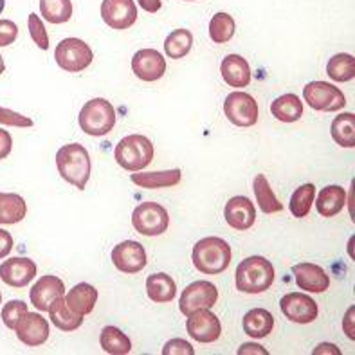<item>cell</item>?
<instances>
[{
    "label": "cell",
    "mask_w": 355,
    "mask_h": 355,
    "mask_svg": "<svg viewBox=\"0 0 355 355\" xmlns=\"http://www.w3.org/2000/svg\"><path fill=\"white\" fill-rule=\"evenodd\" d=\"M56 168L65 182L83 191L90 179V170H92L89 152L80 143L65 144L56 152Z\"/></svg>",
    "instance_id": "cell-1"
},
{
    "label": "cell",
    "mask_w": 355,
    "mask_h": 355,
    "mask_svg": "<svg viewBox=\"0 0 355 355\" xmlns=\"http://www.w3.org/2000/svg\"><path fill=\"white\" fill-rule=\"evenodd\" d=\"M231 245L218 236H206L195 243L191 260L198 272L202 275H220L231 263Z\"/></svg>",
    "instance_id": "cell-2"
},
{
    "label": "cell",
    "mask_w": 355,
    "mask_h": 355,
    "mask_svg": "<svg viewBox=\"0 0 355 355\" xmlns=\"http://www.w3.org/2000/svg\"><path fill=\"white\" fill-rule=\"evenodd\" d=\"M234 282L236 288L243 294L266 293L275 282V267L267 258L249 257L236 267Z\"/></svg>",
    "instance_id": "cell-3"
},
{
    "label": "cell",
    "mask_w": 355,
    "mask_h": 355,
    "mask_svg": "<svg viewBox=\"0 0 355 355\" xmlns=\"http://www.w3.org/2000/svg\"><path fill=\"white\" fill-rule=\"evenodd\" d=\"M153 155H155L153 143L146 135L141 134L126 135L116 144L114 150V159L126 171H141L148 168L150 162L153 161Z\"/></svg>",
    "instance_id": "cell-4"
},
{
    "label": "cell",
    "mask_w": 355,
    "mask_h": 355,
    "mask_svg": "<svg viewBox=\"0 0 355 355\" xmlns=\"http://www.w3.org/2000/svg\"><path fill=\"white\" fill-rule=\"evenodd\" d=\"M78 123L87 135L103 137L108 132H112L114 125H116V110L107 99L94 98L81 107Z\"/></svg>",
    "instance_id": "cell-5"
},
{
    "label": "cell",
    "mask_w": 355,
    "mask_h": 355,
    "mask_svg": "<svg viewBox=\"0 0 355 355\" xmlns=\"http://www.w3.org/2000/svg\"><path fill=\"white\" fill-rule=\"evenodd\" d=\"M303 99L309 107L320 112H338L347 105L343 90L329 81H311L303 89Z\"/></svg>",
    "instance_id": "cell-6"
},
{
    "label": "cell",
    "mask_w": 355,
    "mask_h": 355,
    "mask_svg": "<svg viewBox=\"0 0 355 355\" xmlns=\"http://www.w3.org/2000/svg\"><path fill=\"white\" fill-rule=\"evenodd\" d=\"M54 60L63 71L81 72L92 63L94 53H92L87 42L80 40V38H65V40L56 45Z\"/></svg>",
    "instance_id": "cell-7"
},
{
    "label": "cell",
    "mask_w": 355,
    "mask_h": 355,
    "mask_svg": "<svg viewBox=\"0 0 355 355\" xmlns=\"http://www.w3.org/2000/svg\"><path fill=\"white\" fill-rule=\"evenodd\" d=\"M132 225L137 233L144 236H159L166 233L170 225V215L161 204L143 202L132 213Z\"/></svg>",
    "instance_id": "cell-8"
},
{
    "label": "cell",
    "mask_w": 355,
    "mask_h": 355,
    "mask_svg": "<svg viewBox=\"0 0 355 355\" xmlns=\"http://www.w3.org/2000/svg\"><path fill=\"white\" fill-rule=\"evenodd\" d=\"M224 114L234 126H254L258 121V103L248 92H231L224 101Z\"/></svg>",
    "instance_id": "cell-9"
},
{
    "label": "cell",
    "mask_w": 355,
    "mask_h": 355,
    "mask_svg": "<svg viewBox=\"0 0 355 355\" xmlns=\"http://www.w3.org/2000/svg\"><path fill=\"white\" fill-rule=\"evenodd\" d=\"M218 300V288L206 279H198L189 284L188 287L180 294L179 309L180 312L188 318L191 312L198 311V309H211Z\"/></svg>",
    "instance_id": "cell-10"
},
{
    "label": "cell",
    "mask_w": 355,
    "mask_h": 355,
    "mask_svg": "<svg viewBox=\"0 0 355 355\" xmlns=\"http://www.w3.org/2000/svg\"><path fill=\"white\" fill-rule=\"evenodd\" d=\"M186 330H188L189 338L207 345V343L218 341L222 334V324L220 320L209 309H198L188 315Z\"/></svg>",
    "instance_id": "cell-11"
},
{
    "label": "cell",
    "mask_w": 355,
    "mask_h": 355,
    "mask_svg": "<svg viewBox=\"0 0 355 355\" xmlns=\"http://www.w3.org/2000/svg\"><path fill=\"white\" fill-rule=\"evenodd\" d=\"M279 309H282V314L288 321H293V323L297 324L312 323V321H315L318 314H320L318 303L309 294L302 293L285 294L279 300Z\"/></svg>",
    "instance_id": "cell-12"
},
{
    "label": "cell",
    "mask_w": 355,
    "mask_h": 355,
    "mask_svg": "<svg viewBox=\"0 0 355 355\" xmlns=\"http://www.w3.org/2000/svg\"><path fill=\"white\" fill-rule=\"evenodd\" d=\"M112 263L125 275H137L146 267V251L139 242L125 240L112 249Z\"/></svg>",
    "instance_id": "cell-13"
},
{
    "label": "cell",
    "mask_w": 355,
    "mask_h": 355,
    "mask_svg": "<svg viewBox=\"0 0 355 355\" xmlns=\"http://www.w3.org/2000/svg\"><path fill=\"white\" fill-rule=\"evenodd\" d=\"M18 341L24 343L26 347H40L49 339V323L45 320L40 312H29L18 320L17 327H15Z\"/></svg>",
    "instance_id": "cell-14"
},
{
    "label": "cell",
    "mask_w": 355,
    "mask_h": 355,
    "mask_svg": "<svg viewBox=\"0 0 355 355\" xmlns=\"http://www.w3.org/2000/svg\"><path fill=\"white\" fill-rule=\"evenodd\" d=\"M101 18L108 27L125 31L137 20V6L134 0H103Z\"/></svg>",
    "instance_id": "cell-15"
},
{
    "label": "cell",
    "mask_w": 355,
    "mask_h": 355,
    "mask_svg": "<svg viewBox=\"0 0 355 355\" xmlns=\"http://www.w3.org/2000/svg\"><path fill=\"white\" fill-rule=\"evenodd\" d=\"M224 218L230 227L236 231L251 230L257 222V207L251 202V198L236 195L230 198L224 207Z\"/></svg>",
    "instance_id": "cell-16"
},
{
    "label": "cell",
    "mask_w": 355,
    "mask_h": 355,
    "mask_svg": "<svg viewBox=\"0 0 355 355\" xmlns=\"http://www.w3.org/2000/svg\"><path fill=\"white\" fill-rule=\"evenodd\" d=\"M132 71L139 80L157 81L166 72V60L159 51L141 49L132 58Z\"/></svg>",
    "instance_id": "cell-17"
},
{
    "label": "cell",
    "mask_w": 355,
    "mask_h": 355,
    "mask_svg": "<svg viewBox=\"0 0 355 355\" xmlns=\"http://www.w3.org/2000/svg\"><path fill=\"white\" fill-rule=\"evenodd\" d=\"M36 276V263L31 258H9L0 266V279L15 288H24Z\"/></svg>",
    "instance_id": "cell-18"
},
{
    "label": "cell",
    "mask_w": 355,
    "mask_h": 355,
    "mask_svg": "<svg viewBox=\"0 0 355 355\" xmlns=\"http://www.w3.org/2000/svg\"><path fill=\"white\" fill-rule=\"evenodd\" d=\"M65 294V285L60 278L56 276H42L33 288L29 291V300H31V305L35 306L36 311L47 312L49 306L53 305L58 297H62Z\"/></svg>",
    "instance_id": "cell-19"
},
{
    "label": "cell",
    "mask_w": 355,
    "mask_h": 355,
    "mask_svg": "<svg viewBox=\"0 0 355 355\" xmlns=\"http://www.w3.org/2000/svg\"><path fill=\"white\" fill-rule=\"evenodd\" d=\"M293 275L297 287L306 293L321 294L329 291L330 287V276L324 272L323 267L315 266V263H309V261L297 263L293 267Z\"/></svg>",
    "instance_id": "cell-20"
},
{
    "label": "cell",
    "mask_w": 355,
    "mask_h": 355,
    "mask_svg": "<svg viewBox=\"0 0 355 355\" xmlns=\"http://www.w3.org/2000/svg\"><path fill=\"white\" fill-rule=\"evenodd\" d=\"M220 74L225 83L233 89H243L251 83V67L248 60L240 54H227L222 60Z\"/></svg>",
    "instance_id": "cell-21"
},
{
    "label": "cell",
    "mask_w": 355,
    "mask_h": 355,
    "mask_svg": "<svg viewBox=\"0 0 355 355\" xmlns=\"http://www.w3.org/2000/svg\"><path fill=\"white\" fill-rule=\"evenodd\" d=\"M132 182L143 189H161V188H173L182 179V171L179 168L166 171H134L130 175Z\"/></svg>",
    "instance_id": "cell-22"
},
{
    "label": "cell",
    "mask_w": 355,
    "mask_h": 355,
    "mask_svg": "<svg viewBox=\"0 0 355 355\" xmlns=\"http://www.w3.org/2000/svg\"><path fill=\"white\" fill-rule=\"evenodd\" d=\"M65 303L74 314L87 315L94 311L98 303V291L90 284H78L69 291L65 296Z\"/></svg>",
    "instance_id": "cell-23"
},
{
    "label": "cell",
    "mask_w": 355,
    "mask_h": 355,
    "mask_svg": "<svg viewBox=\"0 0 355 355\" xmlns=\"http://www.w3.org/2000/svg\"><path fill=\"white\" fill-rule=\"evenodd\" d=\"M347 206V191L341 186H327L320 191L315 200V209L324 218H332L339 215Z\"/></svg>",
    "instance_id": "cell-24"
},
{
    "label": "cell",
    "mask_w": 355,
    "mask_h": 355,
    "mask_svg": "<svg viewBox=\"0 0 355 355\" xmlns=\"http://www.w3.org/2000/svg\"><path fill=\"white\" fill-rule=\"evenodd\" d=\"M243 332L249 338L263 339L275 329V318L266 309H251L243 315Z\"/></svg>",
    "instance_id": "cell-25"
},
{
    "label": "cell",
    "mask_w": 355,
    "mask_h": 355,
    "mask_svg": "<svg viewBox=\"0 0 355 355\" xmlns=\"http://www.w3.org/2000/svg\"><path fill=\"white\" fill-rule=\"evenodd\" d=\"M146 294L153 303H170L177 296L175 279L166 272H157L146 278Z\"/></svg>",
    "instance_id": "cell-26"
},
{
    "label": "cell",
    "mask_w": 355,
    "mask_h": 355,
    "mask_svg": "<svg viewBox=\"0 0 355 355\" xmlns=\"http://www.w3.org/2000/svg\"><path fill=\"white\" fill-rule=\"evenodd\" d=\"M49 320L51 323L62 332H74L83 323V315H78L71 311L65 303V297H58L53 305L49 306Z\"/></svg>",
    "instance_id": "cell-27"
},
{
    "label": "cell",
    "mask_w": 355,
    "mask_h": 355,
    "mask_svg": "<svg viewBox=\"0 0 355 355\" xmlns=\"http://www.w3.org/2000/svg\"><path fill=\"white\" fill-rule=\"evenodd\" d=\"M27 215V204L20 195L0 191V224L11 225L22 222Z\"/></svg>",
    "instance_id": "cell-28"
},
{
    "label": "cell",
    "mask_w": 355,
    "mask_h": 355,
    "mask_svg": "<svg viewBox=\"0 0 355 355\" xmlns=\"http://www.w3.org/2000/svg\"><path fill=\"white\" fill-rule=\"evenodd\" d=\"M270 112L282 123H296L303 116V103L300 96L284 94L270 103Z\"/></svg>",
    "instance_id": "cell-29"
},
{
    "label": "cell",
    "mask_w": 355,
    "mask_h": 355,
    "mask_svg": "<svg viewBox=\"0 0 355 355\" xmlns=\"http://www.w3.org/2000/svg\"><path fill=\"white\" fill-rule=\"evenodd\" d=\"M252 191L257 195V202L260 206V209L267 215H272V213H279L284 209V204L279 202L278 197L275 195L272 188H270L269 180L263 173H258L252 180Z\"/></svg>",
    "instance_id": "cell-30"
},
{
    "label": "cell",
    "mask_w": 355,
    "mask_h": 355,
    "mask_svg": "<svg viewBox=\"0 0 355 355\" xmlns=\"http://www.w3.org/2000/svg\"><path fill=\"white\" fill-rule=\"evenodd\" d=\"M332 139L343 148H354L355 146V116L352 112L339 114L330 126Z\"/></svg>",
    "instance_id": "cell-31"
},
{
    "label": "cell",
    "mask_w": 355,
    "mask_h": 355,
    "mask_svg": "<svg viewBox=\"0 0 355 355\" xmlns=\"http://www.w3.org/2000/svg\"><path fill=\"white\" fill-rule=\"evenodd\" d=\"M99 345L110 355H126L132 352L130 339L117 327H105L99 334Z\"/></svg>",
    "instance_id": "cell-32"
},
{
    "label": "cell",
    "mask_w": 355,
    "mask_h": 355,
    "mask_svg": "<svg viewBox=\"0 0 355 355\" xmlns=\"http://www.w3.org/2000/svg\"><path fill=\"white\" fill-rule=\"evenodd\" d=\"M191 47H193V35L188 29H175L164 40V53L170 56V60L184 58Z\"/></svg>",
    "instance_id": "cell-33"
},
{
    "label": "cell",
    "mask_w": 355,
    "mask_h": 355,
    "mask_svg": "<svg viewBox=\"0 0 355 355\" xmlns=\"http://www.w3.org/2000/svg\"><path fill=\"white\" fill-rule=\"evenodd\" d=\"M327 74L330 80L339 81V83L352 81L355 76V58L347 53L336 54L327 63Z\"/></svg>",
    "instance_id": "cell-34"
},
{
    "label": "cell",
    "mask_w": 355,
    "mask_h": 355,
    "mask_svg": "<svg viewBox=\"0 0 355 355\" xmlns=\"http://www.w3.org/2000/svg\"><path fill=\"white\" fill-rule=\"evenodd\" d=\"M40 15L51 24H65L72 17L71 0H40Z\"/></svg>",
    "instance_id": "cell-35"
},
{
    "label": "cell",
    "mask_w": 355,
    "mask_h": 355,
    "mask_svg": "<svg viewBox=\"0 0 355 355\" xmlns=\"http://www.w3.org/2000/svg\"><path fill=\"white\" fill-rule=\"evenodd\" d=\"M315 197V186L314 184H303L296 189L291 197L288 209L296 218H305L312 209Z\"/></svg>",
    "instance_id": "cell-36"
},
{
    "label": "cell",
    "mask_w": 355,
    "mask_h": 355,
    "mask_svg": "<svg viewBox=\"0 0 355 355\" xmlns=\"http://www.w3.org/2000/svg\"><path fill=\"white\" fill-rule=\"evenodd\" d=\"M234 35V20L227 13H216L209 22V38L215 44H227Z\"/></svg>",
    "instance_id": "cell-37"
},
{
    "label": "cell",
    "mask_w": 355,
    "mask_h": 355,
    "mask_svg": "<svg viewBox=\"0 0 355 355\" xmlns=\"http://www.w3.org/2000/svg\"><path fill=\"white\" fill-rule=\"evenodd\" d=\"M26 312L27 305L22 300H11V302L6 303L4 309H2V321H4V324L9 330H15L18 320H20Z\"/></svg>",
    "instance_id": "cell-38"
},
{
    "label": "cell",
    "mask_w": 355,
    "mask_h": 355,
    "mask_svg": "<svg viewBox=\"0 0 355 355\" xmlns=\"http://www.w3.org/2000/svg\"><path fill=\"white\" fill-rule=\"evenodd\" d=\"M27 26H29V35H31L33 42H35L42 51L49 49V36H47V31H45V26L40 20V17L36 13L29 15Z\"/></svg>",
    "instance_id": "cell-39"
},
{
    "label": "cell",
    "mask_w": 355,
    "mask_h": 355,
    "mask_svg": "<svg viewBox=\"0 0 355 355\" xmlns=\"http://www.w3.org/2000/svg\"><path fill=\"white\" fill-rule=\"evenodd\" d=\"M0 125L17 126V128H26V126H33L31 117H26L22 114L13 112L11 108L0 107Z\"/></svg>",
    "instance_id": "cell-40"
},
{
    "label": "cell",
    "mask_w": 355,
    "mask_h": 355,
    "mask_svg": "<svg viewBox=\"0 0 355 355\" xmlns=\"http://www.w3.org/2000/svg\"><path fill=\"white\" fill-rule=\"evenodd\" d=\"M162 355H195V350L184 339H171L162 348Z\"/></svg>",
    "instance_id": "cell-41"
},
{
    "label": "cell",
    "mask_w": 355,
    "mask_h": 355,
    "mask_svg": "<svg viewBox=\"0 0 355 355\" xmlns=\"http://www.w3.org/2000/svg\"><path fill=\"white\" fill-rule=\"evenodd\" d=\"M18 36V26L11 20H6L2 18L0 20V47H8V45L13 44Z\"/></svg>",
    "instance_id": "cell-42"
},
{
    "label": "cell",
    "mask_w": 355,
    "mask_h": 355,
    "mask_svg": "<svg viewBox=\"0 0 355 355\" xmlns=\"http://www.w3.org/2000/svg\"><path fill=\"white\" fill-rule=\"evenodd\" d=\"M13 148V139H11V134L4 128H0V161L6 159L11 153Z\"/></svg>",
    "instance_id": "cell-43"
},
{
    "label": "cell",
    "mask_w": 355,
    "mask_h": 355,
    "mask_svg": "<svg viewBox=\"0 0 355 355\" xmlns=\"http://www.w3.org/2000/svg\"><path fill=\"white\" fill-rule=\"evenodd\" d=\"M13 249V236L6 230H0V260H4Z\"/></svg>",
    "instance_id": "cell-44"
},
{
    "label": "cell",
    "mask_w": 355,
    "mask_h": 355,
    "mask_svg": "<svg viewBox=\"0 0 355 355\" xmlns=\"http://www.w3.org/2000/svg\"><path fill=\"white\" fill-rule=\"evenodd\" d=\"M354 312H355V309H354V306H350V309H348V312H347V318L343 320V330H345V334H347L348 339H352V341L355 339Z\"/></svg>",
    "instance_id": "cell-45"
},
{
    "label": "cell",
    "mask_w": 355,
    "mask_h": 355,
    "mask_svg": "<svg viewBox=\"0 0 355 355\" xmlns=\"http://www.w3.org/2000/svg\"><path fill=\"white\" fill-rule=\"evenodd\" d=\"M248 354H258V355H267V350L257 343H248L239 348V355H248Z\"/></svg>",
    "instance_id": "cell-46"
},
{
    "label": "cell",
    "mask_w": 355,
    "mask_h": 355,
    "mask_svg": "<svg viewBox=\"0 0 355 355\" xmlns=\"http://www.w3.org/2000/svg\"><path fill=\"white\" fill-rule=\"evenodd\" d=\"M141 9H144L146 13H157L161 9V0H137Z\"/></svg>",
    "instance_id": "cell-47"
},
{
    "label": "cell",
    "mask_w": 355,
    "mask_h": 355,
    "mask_svg": "<svg viewBox=\"0 0 355 355\" xmlns=\"http://www.w3.org/2000/svg\"><path fill=\"white\" fill-rule=\"evenodd\" d=\"M327 352H329V354L339 355V350H338V347H336V345H320V347H318V348H315V350H314V355L327 354Z\"/></svg>",
    "instance_id": "cell-48"
},
{
    "label": "cell",
    "mask_w": 355,
    "mask_h": 355,
    "mask_svg": "<svg viewBox=\"0 0 355 355\" xmlns=\"http://www.w3.org/2000/svg\"><path fill=\"white\" fill-rule=\"evenodd\" d=\"M6 71V63H4V58H2V54H0V74Z\"/></svg>",
    "instance_id": "cell-49"
},
{
    "label": "cell",
    "mask_w": 355,
    "mask_h": 355,
    "mask_svg": "<svg viewBox=\"0 0 355 355\" xmlns=\"http://www.w3.org/2000/svg\"><path fill=\"white\" fill-rule=\"evenodd\" d=\"M4 8H6V0H0V13L4 11Z\"/></svg>",
    "instance_id": "cell-50"
},
{
    "label": "cell",
    "mask_w": 355,
    "mask_h": 355,
    "mask_svg": "<svg viewBox=\"0 0 355 355\" xmlns=\"http://www.w3.org/2000/svg\"><path fill=\"white\" fill-rule=\"evenodd\" d=\"M0 305H2V293H0Z\"/></svg>",
    "instance_id": "cell-51"
},
{
    "label": "cell",
    "mask_w": 355,
    "mask_h": 355,
    "mask_svg": "<svg viewBox=\"0 0 355 355\" xmlns=\"http://www.w3.org/2000/svg\"><path fill=\"white\" fill-rule=\"evenodd\" d=\"M184 2H195V0H184Z\"/></svg>",
    "instance_id": "cell-52"
}]
</instances>
